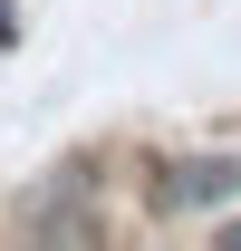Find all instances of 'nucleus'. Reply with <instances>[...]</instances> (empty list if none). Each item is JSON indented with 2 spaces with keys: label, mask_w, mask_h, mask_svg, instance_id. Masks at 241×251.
I'll return each mask as SVG.
<instances>
[{
  "label": "nucleus",
  "mask_w": 241,
  "mask_h": 251,
  "mask_svg": "<svg viewBox=\"0 0 241 251\" xmlns=\"http://www.w3.org/2000/svg\"><path fill=\"white\" fill-rule=\"evenodd\" d=\"M232 193H241V155H183V164H164L154 203L164 213H222Z\"/></svg>",
  "instance_id": "nucleus-1"
}]
</instances>
